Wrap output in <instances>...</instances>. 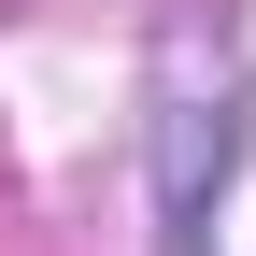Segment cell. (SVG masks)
Masks as SVG:
<instances>
[{
  "instance_id": "6da1fadb",
  "label": "cell",
  "mask_w": 256,
  "mask_h": 256,
  "mask_svg": "<svg viewBox=\"0 0 256 256\" xmlns=\"http://www.w3.org/2000/svg\"><path fill=\"white\" fill-rule=\"evenodd\" d=\"M242 171V86L171 57V100H156V256H200L214 242V200Z\"/></svg>"
}]
</instances>
